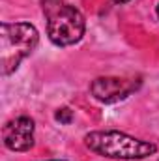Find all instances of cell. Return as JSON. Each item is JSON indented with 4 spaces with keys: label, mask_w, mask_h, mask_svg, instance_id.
I'll use <instances>...</instances> for the list:
<instances>
[{
    "label": "cell",
    "mask_w": 159,
    "mask_h": 161,
    "mask_svg": "<svg viewBox=\"0 0 159 161\" xmlns=\"http://www.w3.org/2000/svg\"><path fill=\"white\" fill-rule=\"evenodd\" d=\"M84 144L111 159H144L157 152V146L148 141L135 139L122 131H92L84 135Z\"/></svg>",
    "instance_id": "cell-1"
},
{
    "label": "cell",
    "mask_w": 159,
    "mask_h": 161,
    "mask_svg": "<svg viewBox=\"0 0 159 161\" xmlns=\"http://www.w3.org/2000/svg\"><path fill=\"white\" fill-rule=\"evenodd\" d=\"M40 41L38 30L28 23H2L0 26V66L2 75L17 71L19 64L32 54Z\"/></svg>",
    "instance_id": "cell-2"
},
{
    "label": "cell",
    "mask_w": 159,
    "mask_h": 161,
    "mask_svg": "<svg viewBox=\"0 0 159 161\" xmlns=\"http://www.w3.org/2000/svg\"><path fill=\"white\" fill-rule=\"evenodd\" d=\"M49 40L58 47H68L84 36V17L79 9L64 0H43Z\"/></svg>",
    "instance_id": "cell-3"
},
{
    "label": "cell",
    "mask_w": 159,
    "mask_h": 161,
    "mask_svg": "<svg viewBox=\"0 0 159 161\" xmlns=\"http://www.w3.org/2000/svg\"><path fill=\"white\" fill-rule=\"evenodd\" d=\"M139 79H120V77H99L92 82L90 90L97 101L103 103H116L125 99L139 88Z\"/></svg>",
    "instance_id": "cell-4"
},
{
    "label": "cell",
    "mask_w": 159,
    "mask_h": 161,
    "mask_svg": "<svg viewBox=\"0 0 159 161\" xmlns=\"http://www.w3.org/2000/svg\"><path fill=\"white\" fill-rule=\"evenodd\" d=\"M2 139L6 148L13 152H26L34 146V120L28 116H19L9 120L2 129Z\"/></svg>",
    "instance_id": "cell-5"
},
{
    "label": "cell",
    "mask_w": 159,
    "mask_h": 161,
    "mask_svg": "<svg viewBox=\"0 0 159 161\" xmlns=\"http://www.w3.org/2000/svg\"><path fill=\"white\" fill-rule=\"evenodd\" d=\"M71 111L69 109H60L58 113H56V120L58 122H62V124H69L71 122Z\"/></svg>",
    "instance_id": "cell-6"
},
{
    "label": "cell",
    "mask_w": 159,
    "mask_h": 161,
    "mask_svg": "<svg viewBox=\"0 0 159 161\" xmlns=\"http://www.w3.org/2000/svg\"><path fill=\"white\" fill-rule=\"evenodd\" d=\"M112 2H114V4H127L129 0H112Z\"/></svg>",
    "instance_id": "cell-7"
},
{
    "label": "cell",
    "mask_w": 159,
    "mask_h": 161,
    "mask_svg": "<svg viewBox=\"0 0 159 161\" xmlns=\"http://www.w3.org/2000/svg\"><path fill=\"white\" fill-rule=\"evenodd\" d=\"M156 13H157V17H159V4H157V9H156Z\"/></svg>",
    "instance_id": "cell-8"
},
{
    "label": "cell",
    "mask_w": 159,
    "mask_h": 161,
    "mask_svg": "<svg viewBox=\"0 0 159 161\" xmlns=\"http://www.w3.org/2000/svg\"><path fill=\"white\" fill-rule=\"evenodd\" d=\"M51 161H56V159H51Z\"/></svg>",
    "instance_id": "cell-9"
}]
</instances>
